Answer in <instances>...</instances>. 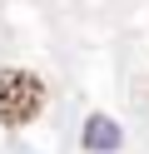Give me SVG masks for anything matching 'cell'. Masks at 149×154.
Instances as JSON below:
<instances>
[{"instance_id": "6da1fadb", "label": "cell", "mask_w": 149, "mask_h": 154, "mask_svg": "<svg viewBox=\"0 0 149 154\" xmlns=\"http://www.w3.org/2000/svg\"><path fill=\"white\" fill-rule=\"evenodd\" d=\"M45 104V85L30 70H0V124H30Z\"/></svg>"}, {"instance_id": "7a4b0ae2", "label": "cell", "mask_w": 149, "mask_h": 154, "mask_svg": "<svg viewBox=\"0 0 149 154\" xmlns=\"http://www.w3.org/2000/svg\"><path fill=\"white\" fill-rule=\"evenodd\" d=\"M85 149H95V154H114V149H119V124L109 119V114H89V124H85Z\"/></svg>"}]
</instances>
